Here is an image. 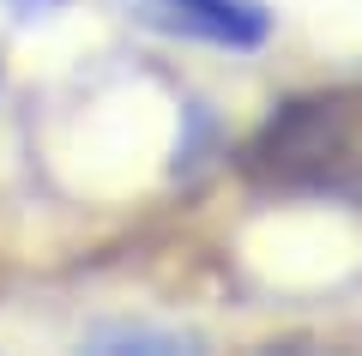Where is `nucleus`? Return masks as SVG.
I'll use <instances>...</instances> for the list:
<instances>
[{
    "label": "nucleus",
    "instance_id": "nucleus-1",
    "mask_svg": "<svg viewBox=\"0 0 362 356\" xmlns=\"http://www.w3.org/2000/svg\"><path fill=\"white\" fill-rule=\"evenodd\" d=\"M127 6L145 25L211 42V49H259L272 37V13L259 0H127Z\"/></svg>",
    "mask_w": 362,
    "mask_h": 356
}]
</instances>
